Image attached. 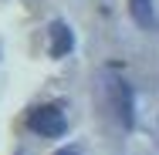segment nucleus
Segmentation results:
<instances>
[{"label":"nucleus","mask_w":159,"mask_h":155,"mask_svg":"<svg viewBox=\"0 0 159 155\" xmlns=\"http://www.w3.org/2000/svg\"><path fill=\"white\" fill-rule=\"evenodd\" d=\"M48 37H51V58H68L71 54V47H75V34L71 27L64 24V20H54L51 27H48Z\"/></svg>","instance_id":"3"},{"label":"nucleus","mask_w":159,"mask_h":155,"mask_svg":"<svg viewBox=\"0 0 159 155\" xmlns=\"http://www.w3.org/2000/svg\"><path fill=\"white\" fill-rule=\"evenodd\" d=\"M108 101H112V111L115 118L132 128L135 125V101H132V88H129L122 78H108Z\"/></svg>","instance_id":"2"},{"label":"nucleus","mask_w":159,"mask_h":155,"mask_svg":"<svg viewBox=\"0 0 159 155\" xmlns=\"http://www.w3.org/2000/svg\"><path fill=\"white\" fill-rule=\"evenodd\" d=\"M27 128H31L34 135H41V138H61L68 122H64V115L54 105H41V108H34L31 115H27Z\"/></svg>","instance_id":"1"},{"label":"nucleus","mask_w":159,"mask_h":155,"mask_svg":"<svg viewBox=\"0 0 159 155\" xmlns=\"http://www.w3.org/2000/svg\"><path fill=\"white\" fill-rule=\"evenodd\" d=\"M54 155H81V152H78V149H58Z\"/></svg>","instance_id":"5"},{"label":"nucleus","mask_w":159,"mask_h":155,"mask_svg":"<svg viewBox=\"0 0 159 155\" xmlns=\"http://www.w3.org/2000/svg\"><path fill=\"white\" fill-rule=\"evenodd\" d=\"M129 14L139 27H152L156 24V3L152 0H129Z\"/></svg>","instance_id":"4"}]
</instances>
